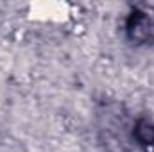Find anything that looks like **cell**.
Returning a JSON list of instances; mask_svg holds the SVG:
<instances>
[{
	"label": "cell",
	"instance_id": "cell-3",
	"mask_svg": "<svg viewBox=\"0 0 154 152\" xmlns=\"http://www.w3.org/2000/svg\"><path fill=\"white\" fill-rule=\"evenodd\" d=\"M133 141L143 152H154V122L149 118H136L133 123Z\"/></svg>",
	"mask_w": 154,
	"mask_h": 152
},
{
	"label": "cell",
	"instance_id": "cell-1",
	"mask_svg": "<svg viewBox=\"0 0 154 152\" xmlns=\"http://www.w3.org/2000/svg\"><path fill=\"white\" fill-rule=\"evenodd\" d=\"M99 136L108 152H129L134 147L133 125H127V118L118 104H104L99 111Z\"/></svg>",
	"mask_w": 154,
	"mask_h": 152
},
{
	"label": "cell",
	"instance_id": "cell-2",
	"mask_svg": "<svg viewBox=\"0 0 154 152\" xmlns=\"http://www.w3.org/2000/svg\"><path fill=\"white\" fill-rule=\"evenodd\" d=\"M125 38L138 47H154V7L133 5L124 23Z\"/></svg>",
	"mask_w": 154,
	"mask_h": 152
}]
</instances>
